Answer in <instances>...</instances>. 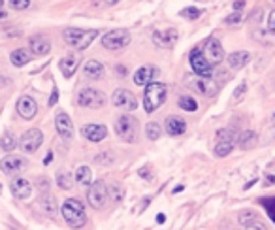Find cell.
I'll return each mask as SVG.
<instances>
[{"instance_id":"f6af8a7d","label":"cell","mask_w":275,"mask_h":230,"mask_svg":"<svg viewBox=\"0 0 275 230\" xmlns=\"http://www.w3.org/2000/svg\"><path fill=\"white\" fill-rule=\"evenodd\" d=\"M243 6H245V0H235V2H234V10H235V12H240Z\"/></svg>"},{"instance_id":"ac0fdd59","label":"cell","mask_w":275,"mask_h":230,"mask_svg":"<svg viewBox=\"0 0 275 230\" xmlns=\"http://www.w3.org/2000/svg\"><path fill=\"white\" fill-rule=\"evenodd\" d=\"M156 76H159L156 66H141V68H138L134 74V83L138 87H145V85H149Z\"/></svg>"},{"instance_id":"30bf717a","label":"cell","mask_w":275,"mask_h":230,"mask_svg":"<svg viewBox=\"0 0 275 230\" xmlns=\"http://www.w3.org/2000/svg\"><path fill=\"white\" fill-rule=\"evenodd\" d=\"M111 100L117 108H121L123 112H134L138 108V98L134 96V92H130L128 89H117Z\"/></svg>"},{"instance_id":"83f0119b","label":"cell","mask_w":275,"mask_h":230,"mask_svg":"<svg viewBox=\"0 0 275 230\" xmlns=\"http://www.w3.org/2000/svg\"><path fill=\"white\" fill-rule=\"evenodd\" d=\"M75 181L80 185H91L93 183V174H91V168L89 166H80L75 170Z\"/></svg>"},{"instance_id":"5b68a950","label":"cell","mask_w":275,"mask_h":230,"mask_svg":"<svg viewBox=\"0 0 275 230\" xmlns=\"http://www.w3.org/2000/svg\"><path fill=\"white\" fill-rule=\"evenodd\" d=\"M102 46L106 49H111V51H119L123 47H127L130 44V32L128 30H123V28H115V30H109L100 38Z\"/></svg>"},{"instance_id":"4dcf8cb0","label":"cell","mask_w":275,"mask_h":230,"mask_svg":"<svg viewBox=\"0 0 275 230\" xmlns=\"http://www.w3.org/2000/svg\"><path fill=\"white\" fill-rule=\"evenodd\" d=\"M238 221H240V224H243V226H249V224L258 221V215H256V211L253 210H245L240 213V219H238Z\"/></svg>"},{"instance_id":"e575fe53","label":"cell","mask_w":275,"mask_h":230,"mask_svg":"<svg viewBox=\"0 0 275 230\" xmlns=\"http://www.w3.org/2000/svg\"><path fill=\"white\" fill-rule=\"evenodd\" d=\"M57 183H59V187H61V189H64V191H70V189H72V179H70V174H59V176H57Z\"/></svg>"},{"instance_id":"d6986e66","label":"cell","mask_w":275,"mask_h":230,"mask_svg":"<svg viewBox=\"0 0 275 230\" xmlns=\"http://www.w3.org/2000/svg\"><path fill=\"white\" fill-rule=\"evenodd\" d=\"M81 134L89 140V142H102L107 136V128L104 125L93 123V125H85L81 128Z\"/></svg>"},{"instance_id":"836d02e7","label":"cell","mask_w":275,"mask_h":230,"mask_svg":"<svg viewBox=\"0 0 275 230\" xmlns=\"http://www.w3.org/2000/svg\"><path fill=\"white\" fill-rule=\"evenodd\" d=\"M179 106H181L183 110H187V112H196V110H198L196 100L188 98V96H181V98H179Z\"/></svg>"},{"instance_id":"7dc6e473","label":"cell","mask_w":275,"mask_h":230,"mask_svg":"<svg viewBox=\"0 0 275 230\" xmlns=\"http://www.w3.org/2000/svg\"><path fill=\"white\" fill-rule=\"evenodd\" d=\"M164 221H166L164 213H159V215H156V223H164Z\"/></svg>"},{"instance_id":"f546056e","label":"cell","mask_w":275,"mask_h":230,"mask_svg":"<svg viewBox=\"0 0 275 230\" xmlns=\"http://www.w3.org/2000/svg\"><path fill=\"white\" fill-rule=\"evenodd\" d=\"M42 208H44V211H47L49 215H53L55 211H57V202H55V196L53 194H44L42 196Z\"/></svg>"},{"instance_id":"7c38bea8","label":"cell","mask_w":275,"mask_h":230,"mask_svg":"<svg viewBox=\"0 0 275 230\" xmlns=\"http://www.w3.org/2000/svg\"><path fill=\"white\" fill-rule=\"evenodd\" d=\"M190 66H192V70L194 74L198 76H206V78H211V74H213V66L209 64L208 59L204 57V53L200 49H194V51L190 53Z\"/></svg>"},{"instance_id":"f1b7e54d","label":"cell","mask_w":275,"mask_h":230,"mask_svg":"<svg viewBox=\"0 0 275 230\" xmlns=\"http://www.w3.org/2000/svg\"><path fill=\"white\" fill-rule=\"evenodd\" d=\"M234 149V142H217L215 145V155L217 157H228Z\"/></svg>"},{"instance_id":"277c9868","label":"cell","mask_w":275,"mask_h":230,"mask_svg":"<svg viewBox=\"0 0 275 230\" xmlns=\"http://www.w3.org/2000/svg\"><path fill=\"white\" fill-rule=\"evenodd\" d=\"M64 42L68 46L75 47V49H85V47L91 46L96 36H98V30H81V28H66L64 30Z\"/></svg>"},{"instance_id":"7402d4cb","label":"cell","mask_w":275,"mask_h":230,"mask_svg":"<svg viewBox=\"0 0 275 230\" xmlns=\"http://www.w3.org/2000/svg\"><path fill=\"white\" fill-rule=\"evenodd\" d=\"M83 72H85V76H87L89 79H93V81H98V79H102V76H104V64L102 62H98V60H87L85 62V66H83Z\"/></svg>"},{"instance_id":"7bdbcfd3","label":"cell","mask_w":275,"mask_h":230,"mask_svg":"<svg viewBox=\"0 0 275 230\" xmlns=\"http://www.w3.org/2000/svg\"><path fill=\"white\" fill-rule=\"evenodd\" d=\"M57 100H59V91H57V89H53L51 96H49V106H55V104H57Z\"/></svg>"},{"instance_id":"ffe728a7","label":"cell","mask_w":275,"mask_h":230,"mask_svg":"<svg viewBox=\"0 0 275 230\" xmlns=\"http://www.w3.org/2000/svg\"><path fill=\"white\" fill-rule=\"evenodd\" d=\"M77 64H80V57L77 55H66V57H62L59 66H61V72L64 78H72L77 70Z\"/></svg>"},{"instance_id":"3957f363","label":"cell","mask_w":275,"mask_h":230,"mask_svg":"<svg viewBox=\"0 0 275 230\" xmlns=\"http://www.w3.org/2000/svg\"><path fill=\"white\" fill-rule=\"evenodd\" d=\"M115 132L127 144H134L138 140V119L130 113H123L121 117L115 121Z\"/></svg>"},{"instance_id":"ab89813d","label":"cell","mask_w":275,"mask_h":230,"mask_svg":"<svg viewBox=\"0 0 275 230\" xmlns=\"http://www.w3.org/2000/svg\"><path fill=\"white\" fill-rule=\"evenodd\" d=\"M268 30L271 34H275V10L268 15Z\"/></svg>"},{"instance_id":"4316f807","label":"cell","mask_w":275,"mask_h":230,"mask_svg":"<svg viewBox=\"0 0 275 230\" xmlns=\"http://www.w3.org/2000/svg\"><path fill=\"white\" fill-rule=\"evenodd\" d=\"M0 147H2L4 151L12 153L15 147H17V138H15L10 130H4L2 132V138H0Z\"/></svg>"},{"instance_id":"8992f818","label":"cell","mask_w":275,"mask_h":230,"mask_svg":"<svg viewBox=\"0 0 275 230\" xmlns=\"http://www.w3.org/2000/svg\"><path fill=\"white\" fill-rule=\"evenodd\" d=\"M185 81H187V85L190 89H194L196 92H200L204 96H213L215 92H217V83H215L211 78H206V76H185Z\"/></svg>"},{"instance_id":"60d3db41","label":"cell","mask_w":275,"mask_h":230,"mask_svg":"<svg viewBox=\"0 0 275 230\" xmlns=\"http://www.w3.org/2000/svg\"><path fill=\"white\" fill-rule=\"evenodd\" d=\"M138 174H140V178L145 179V181H151V179H153V176L149 174V168H141V170L138 172Z\"/></svg>"},{"instance_id":"cb8c5ba5","label":"cell","mask_w":275,"mask_h":230,"mask_svg":"<svg viewBox=\"0 0 275 230\" xmlns=\"http://www.w3.org/2000/svg\"><path fill=\"white\" fill-rule=\"evenodd\" d=\"M51 49V44L49 40L44 38V36H34L30 38V51L36 53V55H47Z\"/></svg>"},{"instance_id":"9a60e30c","label":"cell","mask_w":275,"mask_h":230,"mask_svg":"<svg viewBox=\"0 0 275 230\" xmlns=\"http://www.w3.org/2000/svg\"><path fill=\"white\" fill-rule=\"evenodd\" d=\"M10 187H12V194H14L15 198H19V200H27V198H30V194H32V183L25 178L12 179V185H10Z\"/></svg>"},{"instance_id":"bcb514c9","label":"cell","mask_w":275,"mask_h":230,"mask_svg":"<svg viewBox=\"0 0 275 230\" xmlns=\"http://www.w3.org/2000/svg\"><path fill=\"white\" fill-rule=\"evenodd\" d=\"M117 74H119V76H125V74H127V68H125V66H117Z\"/></svg>"},{"instance_id":"2e32d148","label":"cell","mask_w":275,"mask_h":230,"mask_svg":"<svg viewBox=\"0 0 275 230\" xmlns=\"http://www.w3.org/2000/svg\"><path fill=\"white\" fill-rule=\"evenodd\" d=\"M17 113H19L23 119L30 121V119H34L36 113H38V102L34 98H30V96H23V98H19V102H17Z\"/></svg>"},{"instance_id":"d6a6232c","label":"cell","mask_w":275,"mask_h":230,"mask_svg":"<svg viewBox=\"0 0 275 230\" xmlns=\"http://www.w3.org/2000/svg\"><path fill=\"white\" fill-rule=\"evenodd\" d=\"M107 194L111 196V200H113L115 204H119L123 198H125V191H123V187H121V185H117V183L111 185V187L107 189Z\"/></svg>"},{"instance_id":"8d00e7d4","label":"cell","mask_w":275,"mask_h":230,"mask_svg":"<svg viewBox=\"0 0 275 230\" xmlns=\"http://www.w3.org/2000/svg\"><path fill=\"white\" fill-rule=\"evenodd\" d=\"M200 10H198V8H185V10H183L181 12V15L183 17H185V19H198V17H200Z\"/></svg>"},{"instance_id":"ba28073f","label":"cell","mask_w":275,"mask_h":230,"mask_svg":"<svg viewBox=\"0 0 275 230\" xmlns=\"http://www.w3.org/2000/svg\"><path fill=\"white\" fill-rule=\"evenodd\" d=\"M107 196H109V194H107V187L102 179L91 183V189H89V192H87V200L94 210H102L107 202Z\"/></svg>"},{"instance_id":"ee69618b","label":"cell","mask_w":275,"mask_h":230,"mask_svg":"<svg viewBox=\"0 0 275 230\" xmlns=\"http://www.w3.org/2000/svg\"><path fill=\"white\" fill-rule=\"evenodd\" d=\"M247 230H266V226L260 223V221H256V223H253V224H249L247 226Z\"/></svg>"},{"instance_id":"44dd1931","label":"cell","mask_w":275,"mask_h":230,"mask_svg":"<svg viewBox=\"0 0 275 230\" xmlns=\"http://www.w3.org/2000/svg\"><path fill=\"white\" fill-rule=\"evenodd\" d=\"M164 126H166V132H168L170 136H181L183 132L187 130V123L181 117H175V115L166 119Z\"/></svg>"},{"instance_id":"681fc988","label":"cell","mask_w":275,"mask_h":230,"mask_svg":"<svg viewBox=\"0 0 275 230\" xmlns=\"http://www.w3.org/2000/svg\"><path fill=\"white\" fill-rule=\"evenodd\" d=\"M49 162H51V153L46 155V158H44V165H49Z\"/></svg>"},{"instance_id":"e0dca14e","label":"cell","mask_w":275,"mask_h":230,"mask_svg":"<svg viewBox=\"0 0 275 230\" xmlns=\"http://www.w3.org/2000/svg\"><path fill=\"white\" fill-rule=\"evenodd\" d=\"M177 30L175 28H164V30H156L153 32V42L159 47H174V44L177 42Z\"/></svg>"},{"instance_id":"52a82bcc","label":"cell","mask_w":275,"mask_h":230,"mask_svg":"<svg viewBox=\"0 0 275 230\" xmlns=\"http://www.w3.org/2000/svg\"><path fill=\"white\" fill-rule=\"evenodd\" d=\"M77 104L83 106V108H91V110H96V108H102L106 104V94L98 89H93V87H87V89H81L80 94H77Z\"/></svg>"},{"instance_id":"74e56055","label":"cell","mask_w":275,"mask_h":230,"mask_svg":"<svg viewBox=\"0 0 275 230\" xmlns=\"http://www.w3.org/2000/svg\"><path fill=\"white\" fill-rule=\"evenodd\" d=\"M10 6L14 10H27L30 6V0H10Z\"/></svg>"},{"instance_id":"4fadbf2b","label":"cell","mask_w":275,"mask_h":230,"mask_svg":"<svg viewBox=\"0 0 275 230\" xmlns=\"http://www.w3.org/2000/svg\"><path fill=\"white\" fill-rule=\"evenodd\" d=\"M55 128L59 132V136L62 140H66V142H72L74 140V125H72V119L70 115L64 112L57 113V117H55Z\"/></svg>"},{"instance_id":"9c48e42d","label":"cell","mask_w":275,"mask_h":230,"mask_svg":"<svg viewBox=\"0 0 275 230\" xmlns=\"http://www.w3.org/2000/svg\"><path fill=\"white\" fill-rule=\"evenodd\" d=\"M202 53H204V57L208 59V62L211 66H217L219 62H222V59H224V49H222L221 42L217 38H209L208 42L204 44Z\"/></svg>"},{"instance_id":"1f68e13d","label":"cell","mask_w":275,"mask_h":230,"mask_svg":"<svg viewBox=\"0 0 275 230\" xmlns=\"http://www.w3.org/2000/svg\"><path fill=\"white\" fill-rule=\"evenodd\" d=\"M145 134H147V138L151 140V142H154V140L161 138V125L159 123H147V126H145Z\"/></svg>"},{"instance_id":"f35d334b","label":"cell","mask_w":275,"mask_h":230,"mask_svg":"<svg viewBox=\"0 0 275 230\" xmlns=\"http://www.w3.org/2000/svg\"><path fill=\"white\" fill-rule=\"evenodd\" d=\"M240 21H242V13L240 12H235V13H232V15L226 17V23H228V25H238Z\"/></svg>"},{"instance_id":"603a6c76","label":"cell","mask_w":275,"mask_h":230,"mask_svg":"<svg viewBox=\"0 0 275 230\" xmlns=\"http://www.w3.org/2000/svg\"><path fill=\"white\" fill-rule=\"evenodd\" d=\"M30 59H32V51H28L25 47H19V49L12 51V55H10L12 64L17 66V68H19V66H25L27 62H30Z\"/></svg>"},{"instance_id":"6da1fadb","label":"cell","mask_w":275,"mask_h":230,"mask_svg":"<svg viewBox=\"0 0 275 230\" xmlns=\"http://www.w3.org/2000/svg\"><path fill=\"white\" fill-rule=\"evenodd\" d=\"M62 217L66 221V224L70 228H81L87 223V213L85 208L77 198H68L62 202Z\"/></svg>"},{"instance_id":"d4e9b609","label":"cell","mask_w":275,"mask_h":230,"mask_svg":"<svg viewBox=\"0 0 275 230\" xmlns=\"http://www.w3.org/2000/svg\"><path fill=\"white\" fill-rule=\"evenodd\" d=\"M249 59H251V55L247 51H234L228 55V64L230 68H234V70H240L243 66L247 64Z\"/></svg>"},{"instance_id":"c3c4849f","label":"cell","mask_w":275,"mask_h":230,"mask_svg":"<svg viewBox=\"0 0 275 230\" xmlns=\"http://www.w3.org/2000/svg\"><path fill=\"white\" fill-rule=\"evenodd\" d=\"M8 17V13L4 12V10H2V8H0V21H4Z\"/></svg>"},{"instance_id":"816d5d0a","label":"cell","mask_w":275,"mask_h":230,"mask_svg":"<svg viewBox=\"0 0 275 230\" xmlns=\"http://www.w3.org/2000/svg\"><path fill=\"white\" fill-rule=\"evenodd\" d=\"M2 4H4V0H0V8H2Z\"/></svg>"},{"instance_id":"f907efd6","label":"cell","mask_w":275,"mask_h":230,"mask_svg":"<svg viewBox=\"0 0 275 230\" xmlns=\"http://www.w3.org/2000/svg\"><path fill=\"white\" fill-rule=\"evenodd\" d=\"M183 189H185V187H183V185H177V187H175V189H174V192H181Z\"/></svg>"},{"instance_id":"d590c367","label":"cell","mask_w":275,"mask_h":230,"mask_svg":"<svg viewBox=\"0 0 275 230\" xmlns=\"http://www.w3.org/2000/svg\"><path fill=\"white\" fill-rule=\"evenodd\" d=\"M234 132L228 130V128H221L217 132V142H234Z\"/></svg>"},{"instance_id":"5bb4252c","label":"cell","mask_w":275,"mask_h":230,"mask_svg":"<svg viewBox=\"0 0 275 230\" xmlns=\"http://www.w3.org/2000/svg\"><path fill=\"white\" fill-rule=\"evenodd\" d=\"M0 168L8 176H14V174H21V172L27 168V160L23 157H15V155H8L0 160Z\"/></svg>"},{"instance_id":"8fae6325","label":"cell","mask_w":275,"mask_h":230,"mask_svg":"<svg viewBox=\"0 0 275 230\" xmlns=\"http://www.w3.org/2000/svg\"><path fill=\"white\" fill-rule=\"evenodd\" d=\"M44 144V134H42L38 128H32V130H27L19 140V147L25 153H36L38 147Z\"/></svg>"},{"instance_id":"7a4b0ae2","label":"cell","mask_w":275,"mask_h":230,"mask_svg":"<svg viewBox=\"0 0 275 230\" xmlns=\"http://www.w3.org/2000/svg\"><path fill=\"white\" fill-rule=\"evenodd\" d=\"M166 94H168V89H166L164 83L151 81L149 85H145V94H143V108H145V112L153 113L154 110H159L164 104Z\"/></svg>"},{"instance_id":"484cf974","label":"cell","mask_w":275,"mask_h":230,"mask_svg":"<svg viewBox=\"0 0 275 230\" xmlns=\"http://www.w3.org/2000/svg\"><path fill=\"white\" fill-rule=\"evenodd\" d=\"M238 142H240V147H242V149H253V147L258 144V136H256L255 130H243L242 134H240Z\"/></svg>"},{"instance_id":"b9f144b4","label":"cell","mask_w":275,"mask_h":230,"mask_svg":"<svg viewBox=\"0 0 275 230\" xmlns=\"http://www.w3.org/2000/svg\"><path fill=\"white\" fill-rule=\"evenodd\" d=\"M247 91V85H245V83H242V85L238 87V89H235V92H234V98L235 100H240V96H242L243 92Z\"/></svg>"}]
</instances>
